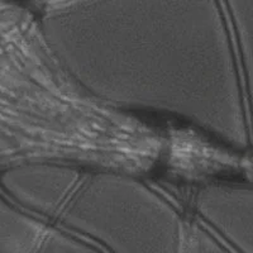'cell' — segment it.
Segmentation results:
<instances>
[{"mask_svg":"<svg viewBox=\"0 0 253 253\" xmlns=\"http://www.w3.org/2000/svg\"><path fill=\"white\" fill-rule=\"evenodd\" d=\"M200 224L236 253H253V187L203 186L194 199Z\"/></svg>","mask_w":253,"mask_h":253,"instance_id":"cell-4","label":"cell"},{"mask_svg":"<svg viewBox=\"0 0 253 253\" xmlns=\"http://www.w3.org/2000/svg\"><path fill=\"white\" fill-rule=\"evenodd\" d=\"M48 227L0 193V253H37Z\"/></svg>","mask_w":253,"mask_h":253,"instance_id":"cell-6","label":"cell"},{"mask_svg":"<svg viewBox=\"0 0 253 253\" xmlns=\"http://www.w3.org/2000/svg\"><path fill=\"white\" fill-rule=\"evenodd\" d=\"M41 32L62 71L101 103L175 115L236 150L251 143L224 3L52 4Z\"/></svg>","mask_w":253,"mask_h":253,"instance_id":"cell-1","label":"cell"},{"mask_svg":"<svg viewBox=\"0 0 253 253\" xmlns=\"http://www.w3.org/2000/svg\"><path fill=\"white\" fill-rule=\"evenodd\" d=\"M229 20L242 85L245 92L251 137L253 135V1H229L224 3Z\"/></svg>","mask_w":253,"mask_h":253,"instance_id":"cell-5","label":"cell"},{"mask_svg":"<svg viewBox=\"0 0 253 253\" xmlns=\"http://www.w3.org/2000/svg\"><path fill=\"white\" fill-rule=\"evenodd\" d=\"M83 177L84 173L65 165H18L0 173V191L28 215L57 220Z\"/></svg>","mask_w":253,"mask_h":253,"instance_id":"cell-3","label":"cell"},{"mask_svg":"<svg viewBox=\"0 0 253 253\" xmlns=\"http://www.w3.org/2000/svg\"><path fill=\"white\" fill-rule=\"evenodd\" d=\"M187 253H236L200 223L190 224Z\"/></svg>","mask_w":253,"mask_h":253,"instance_id":"cell-7","label":"cell"},{"mask_svg":"<svg viewBox=\"0 0 253 253\" xmlns=\"http://www.w3.org/2000/svg\"><path fill=\"white\" fill-rule=\"evenodd\" d=\"M57 221L60 229L108 253H187L190 225L180 211L124 173L84 175Z\"/></svg>","mask_w":253,"mask_h":253,"instance_id":"cell-2","label":"cell"}]
</instances>
